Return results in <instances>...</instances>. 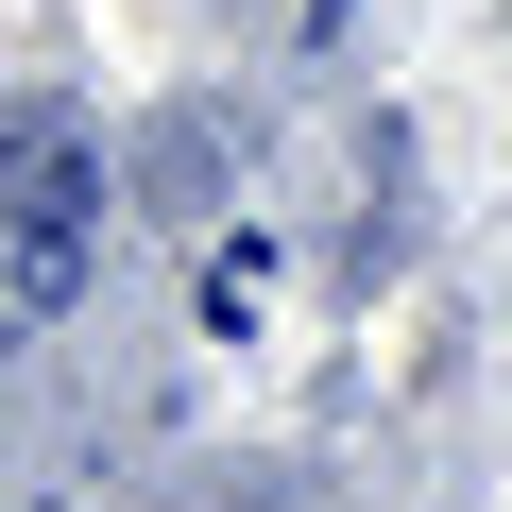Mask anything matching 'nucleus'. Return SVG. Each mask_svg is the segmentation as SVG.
<instances>
[{
    "instance_id": "obj_1",
    "label": "nucleus",
    "mask_w": 512,
    "mask_h": 512,
    "mask_svg": "<svg viewBox=\"0 0 512 512\" xmlns=\"http://www.w3.org/2000/svg\"><path fill=\"white\" fill-rule=\"evenodd\" d=\"M0 205H18V274L69 291V239H86V205H103V154H86L69 103H18V120H0Z\"/></svg>"
}]
</instances>
